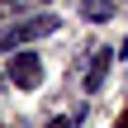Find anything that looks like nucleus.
Wrapping results in <instances>:
<instances>
[{
    "label": "nucleus",
    "mask_w": 128,
    "mask_h": 128,
    "mask_svg": "<svg viewBox=\"0 0 128 128\" xmlns=\"http://www.w3.org/2000/svg\"><path fill=\"white\" fill-rule=\"evenodd\" d=\"M5 81L14 86V90H38V81H43V62H38V52H10V66H5Z\"/></svg>",
    "instance_id": "2"
},
{
    "label": "nucleus",
    "mask_w": 128,
    "mask_h": 128,
    "mask_svg": "<svg viewBox=\"0 0 128 128\" xmlns=\"http://www.w3.org/2000/svg\"><path fill=\"white\" fill-rule=\"evenodd\" d=\"M109 66H114V48H100L95 57H90V71H86V90L95 95L100 86H104V76H109Z\"/></svg>",
    "instance_id": "3"
},
{
    "label": "nucleus",
    "mask_w": 128,
    "mask_h": 128,
    "mask_svg": "<svg viewBox=\"0 0 128 128\" xmlns=\"http://www.w3.org/2000/svg\"><path fill=\"white\" fill-rule=\"evenodd\" d=\"M124 5H128V0H124Z\"/></svg>",
    "instance_id": "8"
},
{
    "label": "nucleus",
    "mask_w": 128,
    "mask_h": 128,
    "mask_svg": "<svg viewBox=\"0 0 128 128\" xmlns=\"http://www.w3.org/2000/svg\"><path fill=\"white\" fill-rule=\"evenodd\" d=\"M62 28V19L57 14H33V19H24V24H0V52H19L24 43H38V38H52Z\"/></svg>",
    "instance_id": "1"
},
{
    "label": "nucleus",
    "mask_w": 128,
    "mask_h": 128,
    "mask_svg": "<svg viewBox=\"0 0 128 128\" xmlns=\"http://www.w3.org/2000/svg\"><path fill=\"white\" fill-rule=\"evenodd\" d=\"M81 119H86V109H76V114H62V119H52L48 128H81Z\"/></svg>",
    "instance_id": "5"
},
{
    "label": "nucleus",
    "mask_w": 128,
    "mask_h": 128,
    "mask_svg": "<svg viewBox=\"0 0 128 128\" xmlns=\"http://www.w3.org/2000/svg\"><path fill=\"white\" fill-rule=\"evenodd\" d=\"M0 81H5V76H0ZM0 95H5V86H0Z\"/></svg>",
    "instance_id": "7"
},
{
    "label": "nucleus",
    "mask_w": 128,
    "mask_h": 128,
    "mask_svg": "<svg viewBox=\"0 0 128 128\" xmlns=\"http://www.w3.org/2000/svg\"><path fill=\"white\" fill-rule=\"evenodd\" d=\"M114 5H119V0H81L76 10H81V19H90V24H104V19H114Z\"/></svg>",
    "instance_id": "4"
},
{
    "label": "nucleus",
    "mask_w": 128,
    "mask_h": 128,
    "mask_svg": "<svg viewBox=\"0 0 128 128\" xmlns=\"http://www.w3.org/2000/svg\"><path fill=\"white\" fill-rule=\"evenodd\" d=\"M114 57H128V38H124V43H119V52H114Z\"/></svg>",
    "instance_id": "6"
}]
</instances>
